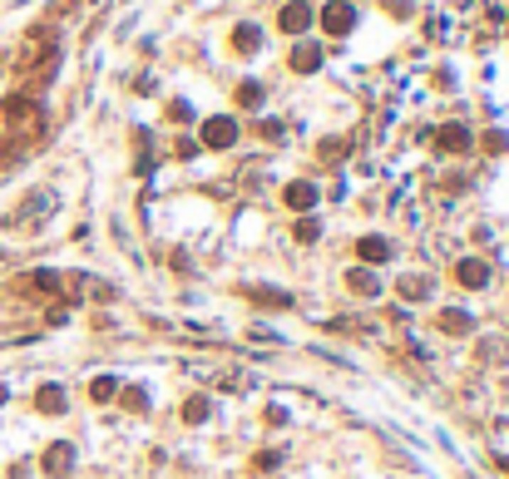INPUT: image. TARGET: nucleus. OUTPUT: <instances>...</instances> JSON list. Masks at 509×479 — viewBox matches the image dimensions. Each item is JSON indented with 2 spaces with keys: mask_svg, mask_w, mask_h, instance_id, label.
<instances>
[{
  "mask_svg": "<svg viewBox=\"0 0 509 479\" xmlns=\"http://www.w3.org/2000/svg\"><path fill=\"white\" fill-rule=\"evenodd\" d=\"M232 139H237V124H232V119H213V124H208V144H213V149H218V144H232Z\"/></svg>",
  "mask_w": 509,
  "mask_h": 479,
  "instance_id": "1",
  "label": "nucleus"
},
{
  "mask_svg": "<svg viewBox=\"0 0 509 479\" xmlns=\"http://www.w3.org/2000/svg\"><path fill=\"white\" fill-rule=\"evenodd\" d=\"M306 20H311V10H306V5H287V15H282V25H287V30H306Z\"/></svg>",
  "mask_w": 509,
  "mask_h": 479,
  "instance_id": "2",
  "label": "nucleus"
},
{
  "mask_svg": "<svg viewBox=\"0 0 509 479\" xmlns=\"http://www.w3.org/2000/svg\"><path fill=\"white\" fill-rule=\"evenodd\" d=\"M326 25L331 30H351V5H331L326 10Z\"/></svg>",
  "mask_w": 509,
  "mask_h": 479,
  "instance_id": "3",
  "label": "nucleus"
}]
</instances>
